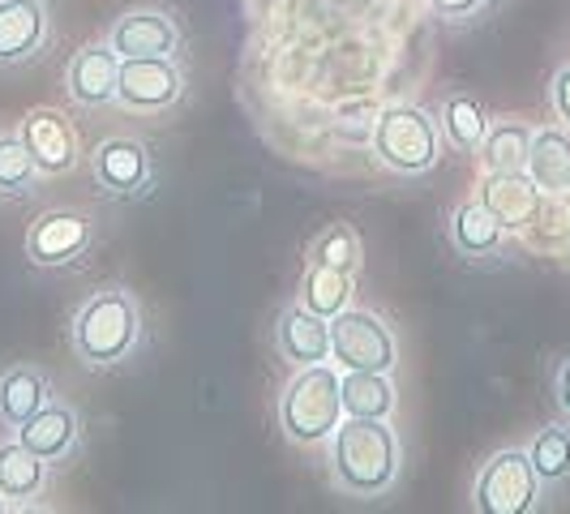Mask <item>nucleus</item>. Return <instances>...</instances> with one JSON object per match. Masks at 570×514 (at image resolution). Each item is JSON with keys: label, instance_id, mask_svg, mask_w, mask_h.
I'll return each instance as SVG.
<instances>
[{"label": "nucleus", "instance_id": "obj_1", "mask_svg": "<svg viewBox=\"0 0 570 514\" xmlns=\"http://www.w3.org/2000/svg\"><path fill=\"white\" fill-rule=\"evenodd\" d=\"M400 437L382 416H343L331 433V476L347 497H386L400 481Z\"/></svg>", "mask_w": 570, "mask_h": 514}, {"label": "nucleus", "instance_id": "obj_2", "mask_svg": "<svg viewBox=\"0 0 570 514\" xmlns=\"http://www.w3.org/2000/svg\"><path fill=\"white\" fill-rule=\"evenodd\" d=\"M142 343V305L129 287H99L73 317V352L90 369L125 365Z\"/></svg>", "mask_w": 570, "mask_h": 514}, {"label": "nucleus", "instance_id": "obj_3", "mask_svg": "<svg viewBox=\"0 0 570 514\" xmlns=\"http://www.w3.org/2000/svg\"><path fill=\"white\" fill-rule=\"evenodd\" d=\"M343 421L340 369L322 365H301L296 377L279 395V428L292 446H322Z\"/></svg>", "mask_w": 570, "mask_h": 514}, {"label": "nucleus", "instance_id": "obj_4", "mask_svg": "<svg viewBox=\"0 0 570 514\" xmlns=\"http://www.w3.org/2000/svg\"><path fill=\"white\" fill-rule=\"evenodd\" d=\"M442 125L421 108H386L373 125V155L395 176H425L442 159Z\"/></svg>", "mask_w": 570, "mask_h": 514}, {"label": "nucleus", "instance_id": "obj_5", "mask_svg": "<svg viewBox=\"0 0 570 514\" xmlns=\"http://www.w3.org/2000/svg\"><path fill=\"white\" fill-rule=\"evenodd\" d=\"M544 497L541 481H537V467L528 458V446H507L498 455H489L476 472V485H472V506L481 514H528L537 511Z\"/></svg>", "mask_w": 570, "mask_h": 514}, {"label": "nucleus", "instance_id": "obj_6", "mask_svg": "<svg viewBox=\"0 0 570 514\" xmlns=\"http://www.w3.org/2000/svg\"><path fill=\"white\" fill-rule=\"evenodd\" d=\"M331 360L347 369H370V373H391L400 360V343L391 335V326L370 309H343L331 317Z\"/></svg>", "mask_w": 570, "mask_h": 514}, {"label": "nucleus", "instance_id": "obj_7", "mask_svg": "<svg viewBox=\"0 0 570 514\" xmlns=\"http://www.w3.org/2000/svg\"><path fill=\"white\" fill-rule=\"evenodd\" d=\"M185 95V73L171 57H120L116 103L129 112H168Z\"/></svg>", "mask_w": 570, "mask_h": 514}, {"label": "nucleus", "instance_id": "obj_8", "mask_svg": "<svg viewBox=\"0 0 570 514\" xmlns=\"http://www.w3.org/2000/svg\"><path fill=\"white\" fill-rule=\"evenodd\" d=\"M95 245V224L82 210H43L27 231V257L43 270L73 266Z\"/></svg>", "mask_w": 570, "mask_h": 514}, {"label": "nucleus", "instance_id": "obj_9", "mask_svg": "<svg viewBox=\"0 0 570 514\" xmlns=\"http://www.w3.org/2000/svg\"><path fill=\"white\" fill-rule=\"evenodd\" d=\"M90 171L108 198H146L155 185V159L138 138H104L90 155Z\"/></svg>", "mask_w": 570, "mask_h": 514}, {"label": "nucleus", "instance_id": "obj_10", "mask_svg": "<svg viewBox=\"0 0 570 514\" xmlns=\"http://www.w3.org/2000/svg\"><path fill=\"white\" fill-rule=\"evenodd\" d=\"M13 433H18L48 467H65L69 458L78 455V446H82V416H78L73 403H65L52 395V399L30 416L27 425L13 428Z\"/></svg>", "mask_w": 570, "mask_h": 514}, {"label": "nucleus", "instance_id": "obj_11", "mask_svg": "<svg viewBox=\"0 0 570 514\" xmlns=\"http://www.w3.org/2000/svg\"><path fill=\"white\" fill-rule=\"evenodd\" d=\"M476 198L498 215V224L511 231V236H528V231L537 228L544 206V194L532 185L528 171H485Z\"/></svg>", "mask_w": 570, "mask_h": 514}, {"label": "nucleus", "instance_id": "obj_12", "mask_svg": "<svg viewBox=\"0 0 570 514\" xmlns=\"http://www.w3.org/2000/svg\"><path fill=\"white\" fill-rule=\"evenodd\" d=\"M48 34H52V13L43 0H0V69L35 60Z\"/></svg>", "mask_w": 570, "mask_h": 514}, {"label": "nucleus", "instance_id": "obj_13", "mask_svg": "<svg viewBox=\"0 0 570 514\" xmlns=\"http://www.w3.org/2000/svg\"><path fill=\"white\" fill-rule=\"evenodd\" d=\"M22 142L30 146L35 164L43 176H65L78 168V129L69 125V116L60 108H35L22 120Z\"/></svg>", "mask_w": 570, "mask_h": 514}, {"label": "nucleus", "instance_id": "obj_14", "mask_svg": "<svg viewBox=\"0 0 570 514\" xmlns=\"http://www.w3.org/2000/svg\"><path fill=\"white\" fill-rule=\"evenodd\" d=\"M116 82H120V52L112 43H90L78 48L69 69H65V90L78 108H108L116 103Z\"/></svg>", "mask_w": 570, "mask_h": 514}, {"label": "nucleus", "instance_id": "obj_15", "mask_svg": "<svg viewBox=\"0 0 570 514\" xmlns=\"http://www.w3.org/2000/svg\"><path fill=\"white\" fill-rule=\"evenodd\" d=\"M120 57H176L180 48V27L164 9H134L125 18H116L112 34H108Z\"/></svg>", "mask_w": 570, "mask_h": 514}, {"label": "nucleus", "instance_id": "obj_16", "mask_svg": "<svg viewBox=\"0 0 570 514\" xmlns=\"http://www.w3.org/2000/svg\"><path fill=\"white\" fill-rule=\"evenodd\" d=\"M507 236L511 231L498 224V215L481 198L459 201L455 210H451V245L468 261H493V257H502L507 254Z\"/></svg>", "mask_w": 570, "mask_h": 514}, {"label": "nucleus", "instance_id": "obj_17", "mask_svg": "<svg viewBox=\"0 0 570 514\" xmlns=\"http://www.w3.org/2000/svg\"><path fill=\"white\" fill-rule=\"evenodd\" d=\"M275 343L284 352V360H292L296 369L301 365H322L331 360V317L305 309L301 300L284 309L279 326H275Z\"/></svg>", "mask_w": 570, "mask_h": 514}, {"label": "nucleus", "instance_id": "obj_18", "mask_svg": "<svg viewBox=\"0 0 570 514\" xmlns=\"http://www.w3.org/2000/svg\"><path fill=\"white\" fill-rule=\"evenodd\" d=\"M48 463L30 451L22 437L0 442V497L9 502V511H27L30 502L48 488Z\"/></svg>", "mask_w": 570, "mask_h": 514}, {"label": "nucleus", "instance_id": "obj_19", "mask_svg": "<svg viewBox=\"0 0 570 514\" xmlns=\"http://www.w3.org/2000/svg\"><path fill=\"white\" fill-rule=\"evenodd\" d=\"M528 176L532 185L549 198H567L570 194V129L567 125H541L532 134L528 150Z\"/></svg>", "mask_w": 570, "mask_h": 514}, {"label": "nucleus", "instance_id": "obj_20", "mask_svg": "<svg viewBox=\"0 0 570 514\" xmlns=\"http://www.w3.org/2000/svg\"><path fill=\"white\" fill-rule=\"evenodd\" d=\"M52 395V377L39 365H9L0 373V425L22 428Z\"/></svg>", "mask_w": 570, "mask_h": 514}, {"label": "nucleus", "instance_id": "obj_21", "mask_svg": "<svg viewBox=\"0 0 570 514\" xmlns=\"http://www.w3.org/2000/svg\"><path fill=\"white\" fill-rule=\"evenodd\" d=\"M532 125L523 116H498L489 120L485 142L476 146L481 168L485 171H523L528 168V150H532Z\"/></svg>", "mask_w": 570, "mask_h": 514}, {"label": "nucleus", "instance_id": "obj_22", "mask_svg": "<svg viewBox=\"0 0 570 514\" xmlns=\"http://www.w3.org/2000/svg\"><path fill=\"white\" fill-rule=\"evenodd\" d=\"M528 458L537 467V481H541L544 493H558V488L570 485V421H549L532 433L528 442Z\"/></svg>", "mask_w": 570, "mask_h": 514}, {"label": "nucleus", "instance_id": "obj_23", "mask_svg": "<svg viewBox=\"0 0 570 514\" xmlns=\"http://www.w3.org/2000/svg\"><path fill=\"white\" fill-rule=\"evenodd\" d=\"M340 395L343 416H382V421H391V412H395V382H391V373H340Z\"/></svg>", "mask_w": 570, "mask_h": 514}, {"label": "nucleus", "instance_id": "obj_24", "mask_svg": "<svg viewBox=\"0 0 570 514\" xmlns=\"http://www.w3.org/2000/svg\"><path fill=\"white\" fill-rule=\"evenodd\" d=\"M438 125H442V138H446V146H455L459 155H476V146L485 142L489 112H485V103H481L476 95L455 90V95H446Z\"/></svg>", "mask_w": 570, "mask_h": 514}, {"label": "nucleus", "instance_id": "obj_25", "mask_svg": "<svg viewBox=\"0 0 570 514\" xmlns=\"http://www.w3.org/2000/svg\"><path fill=\"white\" fill-rule=\"evenodd\" d=\"M352 296H356V275L309 261V270H305V279H301V305H305V309H314V314H322V317H340L343 309L352 305Z\"/></svg>", "mask_w": 570, "mask_h": 514}, {"label": "nucleus", "instance_id": "obj_26", "mask_svg": "<svg viewBox=\"0 0 570 514\" xmlns=\"http://www.w3.org/2000/svg\"><path fill=\"white\" fill-rule=\"evenodd\" d=\"M361 257H365V249H361V236H356L352 224H331L309 245V261L314 266H331V270H347V275L361 270Z\"/></svg>", "mask_w": 570, "mask_h": 514}, {"label": "nucleus", "instance_id": "obj_27", "mask_svg": "<svg viewBox=\"0 0 570 514\" xmlns=\"http://www.w3.org/2000/svg\"><path fill=\"white\" fill-rule=\"evenodd\" d=\"M39 176V164L30 155V146L22 142V134H0V194L18 198L27 194Z\"/></svg>", "mask_w": 570, "mask_h": 514}, {"label": "nucleus", "instance_id": "obj_28", "mask_svg": "<svg viewBox=\"0 0 570 514\" xmlns=\"http://www.w3.org/2000/svg\"><path fill=\"white\" fill-rule=\"evenodd\" d=\"M429 4H433V13L442 22H468V18H476L485 9L489 0H429Z\"/></svg>", "mask_w": 570, "mask_h": 514}, {"label": "nucleus", "instance_id": "obj_29", "mask_svg": "<svg viewBox=\"0 0 570 514\" xmlns=\"http://www.w3.org/2000/svg\"><path fill=\"white\" fill-rule=\"evenodd\" d=\"M549 103H553L558 120L570 129V65H562V69L553 73V82H549Z\"/></svg>", "mask_w": 570, "mask_h": 514}, {"label": "nucleus", "instance_id": "obj_30", "mask_svg": "<svg viewBox=\"0 0 570 514\" xmlns=\"http://www.w3.org/2000/svg\"><path fill=\"white\" fill-rule=\"evenodd\" d=\"M553 403H558V412L570 421V356H562L558 365H553Z\"/></svg>", "mask_w": 570, "mask_h": 514}, {"label": "nucleus", "instance_id": "obj_31", "mask_svg": "<svg viewBox=\"0 0 570 514\" xmlns=\"http://www.w3.org/2000/svg\"><path fill=\"white\" fill-rule=\"evenodd\" d=\"M570 201V198H567ZM562 257H567V266H570V236H567V245H562Z\"/></svg>", "mask_w": 570, "mask_h": 514}, {"label": "nucleus", "instance_id": "obj_32", "mask_svg": "<svg viewBox=\"0 0 570 514\" xmlns=\"http://www.w3.org/2000/svg\"><path fill=\"white\" fill-rule=\"evenodd\" d=\"M4 511H9V502H4V497H0V514H4Z\"/></svg>", "mask_w": 570, "mask_h": 514}]
</instances>
